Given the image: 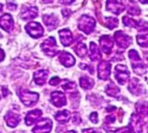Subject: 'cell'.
Segmentation results:
<instances>
[{"label": "cell", "instance_id": "cell-1", "mask_svg": "<svg viewBox=\"0 0 148 133\" xmlns=\"http://www.w3.org/2000/svg\"><path fill=\"white\" fill-rule=\"evenodd\" d=\"M128 56H130V59L131 61V65H132V69H133L135 73L141 75V74H145L146 72L145 66L143 64L139 53L136 52L135 50H130V52H128Z\"/></svg>", "mask_w": 148, "mask_h": 133}, {"label": "cell", "instance_id": "cell-2", "mask_svg": "<svg viewBox=\"0 0 148 133\" xmlns=\"http://www.w3.org/2000/svg\"><path fill=\"white\" fill-rule=\"evenodd\" d=\"M96 26V21L94 18H92L91 16L88 15H83L78 23V27L79 29L84 31L85 34H90L93 32Z\"/></svg>", "mask_w": 148, "mask_h": 133}, {"label": "cell", "instance_id": "cell-3", "mask_svg": "<svg viewBox=\"0 0 148 133\" xmlns=\"http://www.w3.org/2000/svg\"><path fill=\"white\" fill-rule=\"evenodd\" d=\"M18 95L22 102L26 106H32L38 100V94L30 92L26 89H21L18 91Z\"/></svg>", "mask_w": 148, "mask_h": 133}, {"label": "cell", "instance_id": "cell-4", "mask_svg": "<svg viewBox=\"0 0 148 133\" xmlns=\"http://www.w3.org/2000/svg\"><path fill=\"white\" fill-rule=\"evenodd\" d=\"M40 48L46 54H47V56H49L51 57L54 56L58 53L56 41V38L53 37H50L47 38V40H45L41 43Z\"/></svg>", "mask_w": 148, "mask_h": 133}, {"label": "cell", "instance_id": "cell-5", "mask_svg": "<svg viewBox=\"0 0 148 133\" xmlns=\"http://www.w3.org/2000/svg\"><path fill=\"white\" fill-rule=\"evenodd\" d=\"M26 32L28 33L32 38H38L43 35V28L40 23H36V22H31L25 26Z\"/></svg>", "mask_w": 148, "mask_h": 133}, {"label": "cell", "instance_id": "cell-6", "mask_svg": "<svg viewBox=\"0 0 148 133\" xmlns=\"http://www.w3.org/2000/svg\"><path fill=\"white\" fill-rule=\"evenodd\" d=\"M114 40L117 46L121 49H127L131 44L132 38L125 34L123 31H117L114 34Z\"/></svg>", "mask_w": 148, "mask_h": 133}, {"label": "cell", "instance_id": "cell-7", "mask_svg": "<svg viewBox=\"0 0 148 133\" xmlns=\"http://www.w3.org/2000/svg\"><path fill=\"white\" fill-rule=\"evenodd\" d=\"M115 78L120 84H125L130 78V71L126 66L117 65L115 66Z\"/></svg>", "mask_w": 148, "mask_h": 133}, {"label": "cell", "instance_id": "cell-8", "mask_svg": "<svg viewBox=\"0 0 148 133\" xmlns=\"http://www.w3.org/2000/svg\"><path fill=\"white\" fill-rule=\"evenodd\" d=\"M52 120L49 118H44L37 124V126L33 128L32 131L33 133H49L52 130Z\"/></svg>", "mask_w": 148, "mask_h": 133}, {"label": "cell", "instance_id": "cell-9", "mask_svg": "<svg viewBox=\"0 0 148 133\" xmlns=\"http://www.w3.org/2000/svg\"><path fill=\"white\" fill-rule=\"evenodd\" d=\"M99 78L101 80H108L111 74V64L109 61H101L98 66Z\"/></svg>", "mask_w": 148, "mask_h": 133}, {"label": "cell", "instance_id": "cell-10", "mask_svg": "<svg viewBox=\"0 0 148 133\" xmlns=\"http://www.w3.org/2000/svg\"><path fill=\"white\" fill-rule=\"evenodd\" d=\"M106 9H107V10L111 11L112 13L119 15L120 13H122L123 11L126 10V7H125L123 4L118 2L117 0H107Z\"/></svg>", "mask_w": 148, "mask_h": 133}, {"label": "cell", "instance_id": "cell-11", "mask_svg": "<svg viewBox=\"0 0 148 133\" xmlns=\"http://www.w3.org/2000/svg\"><path fill=\"white\" fill-rule=\"evenodd\" d=\"M137 41L140 46L148 48V26H141L137 36Z\"/></svg>", "mask_w": 148, "mask_h": 133}, {"label": "cell", "instance_id": "cell-12", "mask_svg": "<svg viewBox=\"0 0 148 133\" xmlns=\"http://www.w3.org/2000/svg\"><path fill=\"white\" fill-rule=\"evenodd\" d=\"M13 25H14L13 19L9 13H4L0 17V26L5 31H7V32H10V31L12 30Z\"/></svg>", "mask_w": 148, "mask_h": 133}, {"label": "cell", "instance_id": "cell-13", "mask_svg": "<svg viewBox=\"0 0 148 133\" xmlns=\"http://www.w3.org/2000/svg\"><path fill=\"white\" fill-rule=\"evenodd\" d=\"M51 100H52V103L56 107H62L67 104V100H66L65 95L60 91L53 92L52 96H51Z\"/></svg>", "mask_w": 148, "mask_h": 133}, {"label": "cell", "instance_id": "cell-14", "mask_svg": "<svg viewBox=\"0 0 148 133\" xmlns=\"http://www.w3.org/2000/svg\"><path fill=\"white\" fill-rule=\"evenodd\" d=\"M38 9L36 6L24 8L22 10L21 17H22L23 20L29 21V20H31V19H34L38 16Z\"/></svg>", "mask_w": 148, "mask_h": 133}, {"label": "cell", "instance_id": "cell-15", "mask_svg": "<svg viewBox=\"0 0 148 133\" xmlns=\"http://www.w3.org/2000/svg\"><path fill=\"white\" fill-rule=\"evenodd\" d=\"M59 37L62 44L64 46H69L73 42V36L71 31L68 28H64L59 31Z\"/></svg>", "mask_w": 148, "mask_h": 133}, {"label": "cell", "instance_id": "cell-16", "mask_svg": "<svg viewBox=\"0 0 148 133\" xmlns=\"http://www.w3.org/2000/svg\"><path fill=\"white\" fill-rule=\"evenodd\" d=\"M99 42H100L101 50L106 54L111 53L112 46H114V42H112V38L110 36H102L100 38Z\"/></svg>", "mask_w": 148, "mask_h": 133}, {"label": "cell", "instance_id": "cell-17", "mask_svg": "<svg viewBox=\"0 0 148 133\" xmlns=\"http://www.w3.org/2000/svg\"><path fill=\"white\" fill-rule=\"evenodd\" d=\"M5 120H6V122H7L8 126H9V127L15 128L19 124V122H20L21 118H20V115H19L17 112L10 111L6 114Z\"/></svg>", "mask_w": 148, "mask_h": 133}, {"label": "cell", "instance_id": "cell-18", "mask_svg": "<svg viewBox=\"0 0 148 133\" xmlns=\"http://www.w3.org/2000/svg\"><path fill=\"white\" fill-rule=\"evenodd\" d=\"M42 19H43L45 25L47 26L50 30H53L56 28L58 25V23H59L58 18L54 14H45L43 15Z\"/></svg>", "mask_w": 148, "mask_h": 133}, {"label": "cell", "instance_id": "cell-19", "mask_svg": "<svg viewBox=\"0 0 148 133\" xmlns=\"http://www.w3.org/2000/svg\"><path fill=\"white\" fill-rule=\"evenodd\" d=\"M59 61L62 65L65 66H68V68L72 66L74 64H75V59H74V57L68 52H62L60 53Z\"/></svg>", "mask_w": 148, "mask_h": 133}, {"label": "cell", "instance_id": "cell-20", "mask_svg": "<svg viewBox=\"0 0 148 133\" xmlns=\"http://www.w3.org/2000/svg\"><path fill=\"white\" fill-rule=\"evenodd\" d=\"M48 71L47 70H44V69H40L38 71L35 72L33 78H34V81L38 85H43L46 83V80L48 78Z\"/></svg>", "mask_w": 148, "mask_h": 133}, {"label": "cell", "instance_id": "cell-21", "mask_svg": "<svg viewBox=\"0 0 148 133\" xmlns=\"http://www.w3.org/2000/svg\"><path fill=\"white\" fill-rule=\"evenodd\" d=\"M41 114H42V112L40 110L30 111L25 116V125L26 126H30V125L34 124L41 116Z\"/></svg>", "mask_w": 148, "mask_h": 133}, {"label": "cell", "instance_id": "cell-22", "mask_svg": "<svg viewBox=\"0 0 148 133\" xmlns=\"http://www.w3.org/2000/svg\"><path fill=\"white\" fill-rule=\"evenodd\" d=\"M90 59L92 61L99 60L101 58V53L99 49V47L96 45L94 42H90V53H89Z\"/></svg>", "mask_w": 148, "mask_h": 133}, {"label": "cell", "instance_id": "cell-23", "mask_svg": "<svg viewBox=\"0 0 148 133\" xmlns=\"http://www.w3.org/2000/svg\"><path fill=\"white\" fill-rule=\"evenodd\" d=\"M69 117H71V112H69L68 110L59 111L56 115H54V118L60 123H67L69 120Z\"/></svg>", "mask_w": 148, "mask_h": 133}, {"label": "cell", "instance_id": "cell-24", "mask_svg": "<svg viewBox=\"0 0 148 133\" xmlns=\"http://www.w3.org/2000/svg\"><path fill=\"white\" fill-rule=\"evenodd\" d=\"M74 51H75L76 54L79 57H84L86 56L87 53V48H86V45L83 42H78L76 44V46L74 47Z\"/></svg>", "mask_w": 148, "mask_h": 133}, {"label": "cell", "instance_id": "cell-25", "mask_svg": "<svg viewBox=\"0 0 148 133\" xmlns=\"http://www.w3.org/2000/svg\"><path fill=\"white\" fill-rule=\"evenodd\" d=\"M80 84L84 89H90L94 85V81L90 79V78H88L87 76H84L80 78Z\"/></svg>", "mask_w": 148, "mask_h": 133}, {"label": "cell", "instance_id": "cell-26", "mask_svg": "<svg viewBox=\"0 0 148 133\" xmlns=\"http://www.w3.org/2000/svg\"><path fill=\"white\" fill-rule=\"evenodd\" d=\"M105 92H106L109 96H112V97H115L117 94L119 93V88L116 86V85L111 82L110 84H109L107 86H106V89H105Z\"/></svg>", "mask_w": 148, "mask_h": 133}, {"label": "cell", "instance_id": "cell-27", "mask_svg": "<svg viewBox=\"0 0 148 133\" xmlns=\"http://www.w3.org/2000/svg\"><path fill=\"white\" fill-rule=\"evenodd\" d=\"M118 19L112 18V17H107L105 18V25H106L109 29H114L118 25Z\"/></svg>", "mask_w": 148, "mask_h": 133}, {"label": "cell", "instance_id": "cell-28", "mask_svg": "<svg viewBox=\"0 0 148 133\" xmlns=\"http://www.w3.org/2000/svg\"><path fill=\"white\" fill-rule=\"evenodd\" d=\"M123 23H124V25L127 27H137L140 25V23H138L136 20H134L133 18H131L130 16H124Z\"/></svg>", "mask_w": 148, "mask_h": 133}, {"label": "cell", "instance_id": "cell-29", "mask_svg": "<svg viewBox=\"0 0 148 133\" xmlns=\"http://www.w3.org/2000/svg\"><path fill=\"white\" fill-rule=\"evenodd\" d=\"M127 12H128V14L136 16V15H139L140 13H141V10H140L139 7L136 5V4H134V5L132 4V5H130V7H128Z\"/></svg>", "mask_w": 148, "mask_h": 133}, {"label": "cell", "instance_id": "cell-30", "mask_svg": "<svg viewBox=\"0 0 148 133\" xmlns=\"http://www.w3.org/2000/svg\"><path fill=\"white\" fill-rule=\"evenodd\" d=\"M62 87L67 91H72L76 88V84L74 82H69V81H65L64 84H62Z\"/></svg>", "mask_w": 148, "mask_h": 133}, {"label": "cell", "instance_id": "cell-31", "mask_svg": "<svg viewBox=\"0 0 148 133\" xmlns=\"http://www.w3.org/2000/svg\"><path fill=\"white\" fill-rule=\"evenodd\" d=\"M59 83H60V79L58 77H53L52 79H51V81L49 82V84L51 85H57Z\"/></svg>", "mask_w": 148, "mask_h": 133}, {"label": "cell", "instance_id": "cell-32", "mask_svg": "<svg viewBox=\"0 0 148 133\" xmlns=\"http://www.w3.org/2000/svg\"><path fill=\"white\" fill-rule=\"evenodd\" d=\"M72 122L73 124H80L81 122V118H80V115L78 114V113H74V115H73V118H72Z\"/></svg>", "mask_w": 148, "mask_h": 133}, {"label": "cell", "instance_id": "cell-33", "mask_svg": "<svg viewBox=\"0 0 148 133\" xmlns=\"http://www.w3.org/2000/svg\"><path fill=\"white\" fill-rule=\"evenodd\" d=\"M90 120L94 124L98 123V121H99V119H98V113H97V112H92L91 115H90Z\"/></svg>", "mask_w": 148, "mask_h": 133}, {"label": "cell", "instance_id": "cell-34", "mask_svg": "<svg viewBox=\"0 0 148 133\" xmlns=\"http://www.w3.org/2000/svg\"><path fill=\"white\" fill-rule=\"evenodd\" d=\"M8 9L10 10H15L17 9V6L15 5V4H12V3H8Z\"/></svg>", "mask_w": 148, "mask_h": 133}, {"label": "cell", "instance_id": "cell-35", "mask_svg": "<svg viewBox=\"0 0 148 133\" xmlns=\"http://www.w3.org/2000/svg\"><path fill=\"white\" fill-rule=\"evenodd\" d=\"M71 11L69 10V9H64V10H62V13H63L64 17H68V16H69V15H71Z\"/></svg>", "mask_w": 148, "mask_h": 133}, {"label": "cell", "instance_id": "cell-36", "mask_svg": "<svg viewBox=\"0 0 148 133\" xmlns=\"http://www.w3.org/2000/svg\"><path fill=\"white\" fill-rule=\"evenodd\" d=\"M83 133H100V132L94 130V128H89V130H84Z\"/></svg>", "mask_w": 148, "mask_h": 133}, {"label": "cell", "instance_id": "cell-37", "mask_svg": "<svg viewBox=\"0 0 148 133\" xmlns=\"http://www.w3.org/2000/svg\"><path fill=\"white\" fill-rule=\"evenodd\" d=\"M75 0H60V3L64 4V5H69V4L73 3Z\"/></svg>", "mask_w": 148, "mask_h": 133}, {"label": "cell", "instance_id": "cell-38", "mask_svg": "<svg viewBox=\"0 0 148 133\" xmlns=\"http://www.w3.org/2000/svg\"><path fill=\"white\" fill-rule=\"evenodd\" d=\"M4 58H5V53L2 49H0V62H1Z\"/></svg>", "mask_w": 148, "mask_h": 133}, {"label": "cell", "instance_id": "cell-39", "mask_svg": "<svg viewBox=\"0 0 148 133\" xmlns=\"http://www.w3.org/2000/svg\"><path fill=\"white\" fill-rule=\"evenodd\" d=\"M142 4H148V0H139Z\"/></svg>", "mask_w": 148, "mask_h": 133}, {"label": "cell", "instance_id": "cell-40", "mask_svg": "<svg viewBox=\"0 0 148 133\" xmlns=\"http://www.w3.org/2000/svg\"><path fill=\"white\" fill-rule=\"evenodd\" d=\"M53 0H43V2L46 3V4H49V3H52Z\"/></svg>", "mask_w": 148, "mask_h": 133}, {"label": "cell", "instance_id": "cell-41", "mask_svg": "<svg viewBox=\"0 0 148 133\" xmlns=\"http://www.w3.org/2000/svg\"><path fill=\"white\" fill-rule=\"evenodd\" d=\"M2 9H3V5H2V4H1V3H0V11H1V10H2Z\"/></svg>", "mask_w": 148, "mask_h": 133}, {"label": "cell", "instance_id": "cell-42", "mask_svg": "<svg viewBox=\"0 0 148 133\" xmlns=\"http://www.w3.org/2000/svg\"><path fill=\"white\" fill-rule=\"evenodd\" d=\"M67 133H76L74 130H71V131H69V132H67Z\"/></svg>", "mask_w": 148, "mask_h": 133}, {"label": "cell", "instance_id": "cell-43", "mask_svg": "<svg viewBox=\"0 0 148 133\" xmlns=\"http://www.w3.org/2000/svg\"><path fill=\"white\" fill-rule=\"evenodd\" d=\"M1 36H2V35H1V34H0V38H1Z\"/></svg>", "mask_w": 148, "mask_h": 133}, {"label": "cell", "instance_id": "cell-44", "mask_svg": "<svg viewBox=\"0 0 148 133\" xmlns=\"http://www.w3.org/2000/svg\"><path fill=\"white\" fill-rule=\"evenodd\" d=\"M147 63H148V57H147Z\"/></svg>", "mask_w": 148, "mask_h": 133}, {"label": "cell", "instance_id": "cell-45", "mask_svg": "<svg viewBox=\"0 0 148 133\" xmlns=\"http://www.w3.org/2000/svg\"><path fill=\"white\" fill-rule=\"evenodd\" d=\"M12 133H17V132H12Z\"/></svg>", "mask_w": 148, "mask_h": 133}]
</instances>
